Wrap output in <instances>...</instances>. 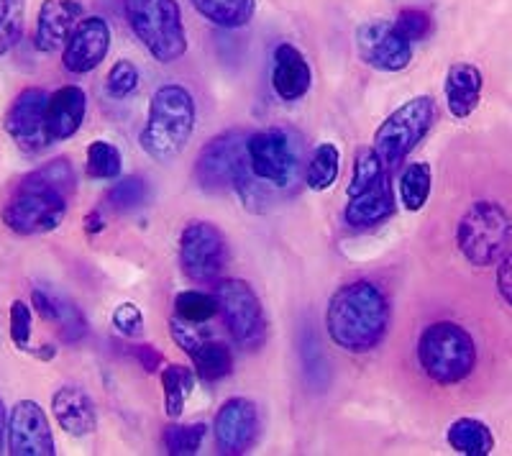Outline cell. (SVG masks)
Wrapping results in <instances>:
<instances>
[{
	"label": "cell",
	"instance_id": "cell-25",
	"mask_svg": "<svg viewBox=\"0 0 512 456\" xmlns=\"http://www.w3.org/2000/svg\"><path fill=\"white\" fill-rule=\"evenodd\" d=\"M195 11L221 29H241L254 18L256 0H190Z\"/></svg>",
	"mask_w": 512,
	"mask_h": 456
},
{
	"label": "cell",
	"instance_id": "cell-11",
	"mask_svg": "<svg viewBox=\"0 0 512 456\" xmlns=\"http://www.w3.org/2000/svg\"><path fill=\"white\" fill-rule=\"evenodd\" d=\"M246 159V134L244 131H226L210 139L198 154L195 177L198 185L208 193H223L233 188L236 172Z\"/></svg>",
	"mask_w": 512,
	"mask_h": 456
},
{
	"label": "cell",
	"instance_id": "cell-9",
	"mask_svg": "<svg viewBox=\"0 0 512 456\" xmlns=\"http://www.w3.org/2000/svg\"><path fill=\"white\" fill-rule=\"evenodd\" d=\"M213 298L233 341L246 351L262 349L267 341V316L254 287L246 280H218Z\"/></svg>",
	"mask_w": 512,
	"mask_h": 456
},
{
	"label": "cell",
	"instance_id": "cell-15",
	"mask_svg": "<svg viewBox=\"0 0 512 456\" xmlns=\"http://www.w3.org/2000/svg\"><path fill=\"white\" fill-rule=\"evenodd\" d=\"M259 439V410L249 398H228L216 416V446L221 454L241 456Z\"/></svg>",
	"mask_w": 512,
	"mask_h": 456
},
{
	"label": "cell",
	"instance_id": "cell-38",
	"mask_svg": "<svg viewBox=\"0 0 512 456\" xmlns=\"http://www.w3.org/2000/svg\"><path fill=\"white\" fill-rule=\"evenodd\" d=\"M392 24H395V29L400 31V34L405 36L410 44H413V41L428 39L433 31L431 16L423 11H418V8H405V11H400V16H397Z\"/></svg>",
	"mask_w": 512,
	"mask_h": 456
},
{
	"label": "cell",
	"instance_id": "cell-16",
	"mask_svg": "<svg viewBox=\"0 0 512 456\" xmlns=\"http://www.w3.org/2000/svg\"><path fill=\"white\" fill-rule=\"evenodd\" d=\"M108 49H111V29H108L103 18H82L70 39H67V44H64V70L72 72V75L93 72L105 59Z\"/></svg>",
	"mask_w": 512,
	"mask_h": 456
},
{
	"label": "cell",
	"instance_id": "cell-8",
	"mask_svg": "<svg viewBox=\"0 0 512 456\" xmlns=\"http://www.w3.org/2000/svg\"><path fill=\"white\" fill-rule=\"evenodd\" d=\"M67 195L24 177L3 208V223L13 234L36 236L54 231L67 216Z\"/></svg>",
	"mask_w": 512,
	"mask_h": 456
},
{
	"label": "cell",
	"instance_id": "cell-37",
	"mask_svg": "<svg viewBox=\"0 0 512 456\" xmlns=\"http://www.w3.org/2000/svg\"><path fill=\"white\" fill-rule=\"evenodd\" d=\"M105 88H108V95H111V98L118 100L134 95L136 88H139V70H136L134 62H128V59L116 62V65L111 67V72H108Z\"/></svg>",
	"mask_w": 512,
	"mask_h": 456
},
{
	"label": "cell",
	"instance_id": "cell-27",
	"mask_svg": "<svg viewBox=\"0 0 512 456\" xmlns=\"http://www.w3.org/2000/svg\"><path fill=\"white\" fill-rule=\"evenodd\" d=\"M338 170H341V152L333 144H320V147H315L313 157L308 162L305 182H308L310 190L323 193L338 180Z\"/></svg>",
	"mask_w": 512,
	"mask_h": 456
},
{
	"label": "cell",
	"instance_id": "cell-4",
	"mask_svg": "<svg viewBox=\"0 0 512 456\" xmlns=\"http://www.w3.org/2000/svg\"><path fill=\"white\" fill-rule=\"evenodd\" d=\"M128 26L157 62H177L187 52V34L177 0H123Z\"/></svg>",
	"mask_w": 512,
	"mask_h": 456
},
{
	"label": "cell",
	"instance_id": "cell-39",
	"mask_svg": "<svg viewBox=\"0 0 512 456\" xmlns=\"http://www.w3.org/2000/svg\"><path fill=\"white\" fill-rule=\"evenodd\" d=\"M31 305H26L24 300H13L11 303V339L18 349H29L31 341Z\"/></svg>",
	"mask_w": 512,
	"mask_h": 456
},
{
	"label": "cell",
	"instance_id": "cell-6",
	"mask_svg": "<svg viewBox=\"0 0 512 456\" xmlns=\"http://www.w3.org/2000/svg\"><path fill=\"white\" fill-rule=\"evenodd\" d=\"M303 144L292 131L267 129L246 136L249 170L264 188L290 190L300 177Z\"/></svg>",
	"mask_w": 512,
	"mask_h": 456
},
{
	"label": "cell",
	"instance_id": "cell-44",
	"mask_svg": "<svg viewBox=\"0 0 512 456\" xmlns=\"http://www.w3.org/2000/svg\"><path fill=\"white\" fill-rule=\"evenodd\" d=\"M85 228H88V234H98V231H103V218H100V213H90L88 218H85Z\"/></svg>",
	"mask_w": 512,
	"mask_h": 456
},
{
	"label": "cell",
	"instance_id": "cell-22",
	"mask_svg": "<svg viewBox=\"0 0 512 456\" xmlns=\"http://www.w3.org/2000/svg\"><path fill=\"white\" fill-rule=\"evenodd\" d=\"M482 72L469 62H456L446 75V103L454 118H469L482 98Z\"/></svg>",
	"mask_w": 512,
	"mask_h": 456
},
{
	"label": "cell",
	"instance_id": "cell-36",
	"mask_svg": "<svg viewBox=\"0 0 512 456\" xmlns=\"http://www.w3.org/2000/svg\"><path fill=\"white\" fill-rule=\"evenodd\" d=\"M26 177H31L34 182H41V185H47V188L52 190H59V193H64L67 198H70L77 188L75 170H72V164L64 157L52 159V162H47L44 167H39V170L31 172V175Z\"/></svg>",
	"mask_w": 512,
	"mask_h": 456
},
{
	"label": "cell",
	"instance_id": "cell-35",
	"mask_svg": "<svg viewBox=\"0 0 512 456\" xmlns=\"http://www.w3.org/2000/svg\"><path fill=\"white\" fill-rule=\"evenodd\" d=\"M88 175L93 180H116L121 177V152L111 141H93L88 147Z\"/></svg>",
	"mask_w": 512,
	"mask_h": 456
},
{
	"label": "cell",
	"instance_id": "cell-3",
	"mask_svg": "<svg viewBox=\"0 0 512 456\" xmlns=\"http://www.w3.org/2000/svg\"><path fill=\"white\" fill-rule=\"evenodd\" d=\"M418 362L438 385H456L474 372L477 346L464 326L451 321L431 323L420 334Z\"/></svg>",
	"mask_w": 512,
	"mask_h": 456
},
{
	"label": "cell",
	"instance_id": "cell-43",
	"mask_svg": "<svg viewBox=\"0 0 512 456\" xmlns=\"http://www.w3.org/2000/svg\"><path fill=\"white\" fill-rule=\"evenodd\" d=\"M134 357L139 359V364L146 369V372H149V375H154V372L159 369V364H162V354H159V351L149 344L134 346Z\"/></svg>",
	"mask_w": 512,
	"mask_h": 456
},
{
	"label": "cell",
	"instance_id": "cell-2",
	"mask_svg": "<svg viewBox=\"0 0 512 456\" xmlns=\"http://www.w3.org/2000/svg\"><path fill=\"white\" fill-rule=\"evenodd\" d=\"M195 100L182 85H164L152 95L149 118L141 131V147L157 162H172L185 152L195 131Z\"/></svg>",
	"mask_w": 512,
	"mask_h": 456
},
{
	"label": "cell",
	"instance_id": "cell-17",
	"mask_svg": "<svg viewBox=\"0 0 512 456\" xmlns=\"http://www.w3.org/2000/svg\"><path fill=\"white\" fill-rule=\"evenodd\" d=\"M80 21L82 6L77 0H44L39 11V21H36V49L44 54L62 49Z\"/></svg>",
	"mask_w": 512,
	"mask_h": 456
},
{
	"label": "cell",
	"instance_id": "cell-21",
	"mask_svg": "<svg viewBox=\"0 0 512 456\" xmlns=\"http://www.w3.org/2000/svg\"><path fill=\"white\" fill-rule=\"evenodd\" d=\"M31 303H34V310L44 321L57 323L59 334L67 344H80L88 336V321L82 316V310L77 308V303H72L70 298L36 287L31 293Z\"/></svg>",
	"mask_w": 512,
	"mask_h": 456
},
{
	"label": "cell",
	"instance_id": "cell-31",
	"mask_svg": "<svg viewBox=\"0 0 512 456\" xmlns=\"http://www.w3.org/2000/svg\"><path fill=\"white\" fill-rule=\"evenodd\" d=\"M146 182L144 177L139 175H128V177H116V182L111 185V190L105 193V203L108 208L116 213H128L136 211L146 203Z\"/></svg>",
	"mask_w": 512,
	"mask_h": 456
},
{
	"label": "cell",
	"instance_id": "cell-41",
	"mask_svg": "<svg viewBox=\"0 0 512 456\" xmlns=\"http://www.w3.org/2000/svg\"><path fill=\"white\" fill-rule=\"evenodd\" d=\"M113 326L123 336L134 339V336H141V331H144V313L134 303L118 305L116 313H113Z\"/></svg>",
	"mask_w": 512,
	"mask_h": 456
},
{
	"label": "cell",
	"instance_id": "cell-32",
	"mask_svg": "<svg viewBox=\"0 0 512 456\" xmlns=\"http://www.w3.org/2000/svg\"><path fill=\"white\" fill-rule=\"evenodd\" d=\"M205 439V423H172L164 428V449L172 456L198 454Z\"/></svg>",
	"mask_w": 512,
	"mask_h": 456
},
{
	"label": "cell",
	"instance_id": "cell-42",
	"mask_svg": "<svg viewBox=\"0 0 512 456\" xmlns=\"http://www.w3.org/2000/svg\"><path fill=\"white\" fill-rule=\"evenodd\" d=\"M497 290H500L502 300L512 305V252H507L500 259V269H497Z\"/></svg>",
	"mask_w": 512,
	"mask_h": 456
},
{
	"label": "cell",
	"instance_id": "cell-10",
	"mask_svg": "<svg viewBox=\"0 0 512 456\" xmlns=\"http://www.w3.org/2000/svg\"><path fill=\"white\" fill-rule=\"evenodd\" d=\"M182 272L192 282L218 280L228 264V241L210 221H190L180 236Z\"/></svg>",
	"mask_w": 512,
	"mask_h": 456
},
{
	"label": "cell",
	"instance_id": "cell-24",
	"mask_svg": "<svg viewBox=\"0 0 512 456\" xmlns=\"http://www.w3.org/2000/svg\"><path fill=\"white\" fill-rule=\"evenodd\" d=\"M446 439L456 454L464 456H487L495 449V436L487 423L477 421V418H459L451 423Z\"/></svg>",
	"mask_w": 512,
	"mask_h": 456
},
{
	"label": "cell",
	"instance_id": "cell-14",
	"mask_svg": "<svg viewBox=\"0 0 512 456\" xmlns=\"http://www.w3.org/2000/svg\"><path fill=\"white\" fill-rule=\"evenodd\" d=\"M47 103L49 93L41 88H26L8 108L3 126L24 152H41L52 144L47 136Z\"/></svg>",
	"mask_w": 512,
	"mask_h": 456
},
{
	"label": "cell",
	"instance_id": "cell-18",
	"mask_svg": "<svg viewBox=\"0 0 512 456\" xmlns=\"http://www.w3.org/2000/svg\"><path fill=\"white\" fill-rule=\"evenodd\" d=\"M52 408L59 428H62L64 433L75 436V439L90 436V433L95 431V426H98L93 398L77 385L59 387V390L54 392Z\"/></svg>",
	"mask_w": 512,
	"mask_h": 456
},
{
	"label": "cell",
	"instance_id": "cell-19",
	"mask_svg": "<svg viewBox=\"0 0 512 456\" xmlns=\"http://www.w3.org/2000/svg\"><path fill=\"white\" fill-rule=\"evenodd\" d=\"M88 111L85 90L77 85H64L57 93L49 95L47 103V136L49 141H64L80 131Z\"/></svg>",
	"mask_w": 512,
	"mask_h": 456
},
{
	"label": "cell",
	"instance_id": "cell-34",
	"mask_svg": "<svg viewBox=\"0 0 512 456\" xmlns=\"http://www.w3.org/2000/svg\"><path fill=\"white\" fill-rule=\"evenodd\" d=\"M26 0H0V57H6L24 34Z\"/></svg>",
	"mask_w": 512,
	"mask_h": 456
},
{
	"label": "cell",
	"instance_id": "cell-28",
	"mask_svg": "<svg viewBox=\"0 0 512 456\" xmlns=\"http://www.w3.org/2000/svg\"><path fill=\"white\" fill-rule=\"evenodd\" d=\"M162 387H164V408H167L169 418H180L185 410V400L195 385V375L190 369L180 367V364H167L162 369Z\"/></svg>",
	"mask_w": 512,
	"mask_h": 456
},
{
	"label": "cell",
	"instance_id": "cell-30",
	"mask_svg": "<svg viewBox=\"0 0 512 456\" xmlns=\"http://www.w3.org/2000/svg\"><path fill=\"white\" fill-rule=\"evenodd\" d=\"M431 185H433V175L431 167L425 162H415L410 164L408 170L402 172L400 177V200L402 205L408 208V211H420L428 198H431Z\"/></svg>",
	"mask_w": 512,
	"mask_h": 456
},
{
	"label": "cell",
	"instance_id": "cell-23",
	"mask_svg": "<svg viewBox=\"0 0 512 456\" xmlns=\"http://www.w3.org/2000/svg\"><path fill=\"white\" fill-rule=\"evenodd\" d=\"M392 213H395V198H392L390 180H382L364 193L351 195L344 218L351 228H374L392 218Z\"/></svg>",
	"mask_w": 512,
	"mask_h": 456
},
{
	"label": "cell",
	"instance_id": "cell-5",
	"mask_svg": "<svg viewBox=\"0 0 512 456\" xmlns=\"http://www.w3.org/2000/svg\"><path fill=\"white\" fill-rule=\"evenodd\" d=\"M456 244L461 254L477 267L500 262L512 244V218L500 203L477 200L461 216L456 228Z\"/></svg>",
	"mask_w": 512,
	"mask_h": 456
},
{
	"label": "cell",
	"instance_id": "cell-33",
	"mask_svg": "<svg viewBox=\"0 0 512 456\" xmlns=\"http://www.w3.org/2000/svg\"><path fill=\"white\" fill-rule=\"evenodd\" d=\"M175 310H177V318L187 323H203L213 321L218 316V303L213 295L208 293H200V290H185L175 298Z\"/></svg>",
	"mask_w": 512,
	"mask_h": 456
},
{
	"label": "cell",
	"instance_id": "cell-12",
	"mask_svg": "<svg viewBox=\"0 0 512 456\" xmlns=\"http://www.w3.org/2000/svg\"><path fill=\"white\" fill-rule=\"evenodd\" d=\"M356 52L364 65L379 72H400L413 59L410 44L392 21H369L356 31Z\"/></svg>",
	"mask_w": 512,
	"mask_h": 456
},
{
	"label": "cell",
	"instance_id": "cell-13",
	"mask_svg": "<svg viewBox=\"0 0 512 456\" xmlns=\"http://www.w3.org/2000/svg\"><path fill=\"white\" fill-rule=\"evenodd\" d=\"M8 451L13 456H54L57 444L49 418L34 400H18L8 418Z\"/></svg>",
	"mask_w": 512,
	"mask_h": 456
},
{
	"label": "cell",
	"instance_id": "cell-20",
	"mask_svg": "<svg viewBox=\"0 0 512 456\" xmlns=\"http://www.w3.org/2000/svg\"><path fill=\"white\" fill-rule=\"evenodd\" d=\"M310 82H313V72L300 49H295L292 44H280L274 49L272 88L280 95V100L295 103L308 93Z\"/></svg>",
	"mask_w": 512,
	"mask_h": 456
},
{
	"label": "cell",
	"instance_id": "cell-1",
	"mask_svg": "<svg viewBox=\"0 0 512 456\" xmlns=\"http://www.w3.org/2000/svg\"><path fill=\"white\" fill-rule=\"evenodd\" d=\"M390 326V303L382 287L356 280L336 290L328 303L326 328L333 344L351 354H367L382 344Z\"/></svg>",
	"mask_w": 512,
	"mask_h": 456
},
{
	"label": "cell",
	"instance_id": "cell-26",
	"mask_svg": "<svg viewBox=\"0 0 512 456\" xmlns=\"http://www.w3.org/2000/svg\"><path fill=\"white\" fill-rule=\"evenodd\" d=\"M190 359L195 364V375L205 382L223 380V377L231 375L233 369L231 349L216 339H205Z\"/></svg>",
	"mask_w": 512,
	"mask_h": 456
},
{
	"label": "cell",
	"instance_id": "cell-40",
	"mask_svg": "<svg viewBox=\"0 0 512 456\" xmlns=\"http://www.w3.org/2000/svg\"><path fill=\"white\" fill-rule=\"evenodd\" d=\"M169 334H172L177 346H182V351L190 354V357L198 351V346L208 339V336L200 331L198 323H187L182 321V318H172V321H169Z\"/></svg>",
	"mask_w": 512,
	"mask_h": 456
},
{
	"label": "cell",
	"instance_id": "cell-7",
	"mask_svg": "<svg viewBox=\"0 0 512 456\" xmlns=\"http://www.w3.org/2000/svg\"><path fill=\"white\" fill-rule=\"evenodd\" d=\"M436 116V100L431 95H418V98L402 103L395 113H390L387 121H382V126L374 134L372 147L377 149L382 162L390 170H395L397 164L408 157L425 139V134L433 129Z\"/></svg>",
	"mask_w": 512,
	"mask_h": 456
},
{
	"label": "cell",
	"instance_id": "cell-29",
	"mask_svg": "<svg viewBox=\"0 0 512 456\" xmlns=\"http://www.w3.org/2000/svg\"><path fill=\"white\" fill-rule=\"evenodd\" d=\"M387 175H390V167L382 162L377 149L361 147L354 159V177H351L349 185V198L351 195H359L364 193V190L374 188V185H379L382 180H390Z\"/></svg>",
	"mask_w": 512,
	"mask_h": 456
},
{
	"label": "cell",
	"instance_id": "cell-45",
	"mask_svg": "<svg viewBox=\"0 0 512 456\" xmlns=\"http://www.w3.org/2000/svg\"><path fill=\"white\" fill-rule=\"evenodd\" d=\"M6 431H8L6 405H3V398H0V451H3V441H6Z\"/></svg>",
	"mask_w": 512,
	"mask_h": 456
}]
</instances>
